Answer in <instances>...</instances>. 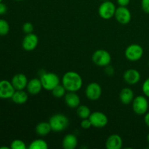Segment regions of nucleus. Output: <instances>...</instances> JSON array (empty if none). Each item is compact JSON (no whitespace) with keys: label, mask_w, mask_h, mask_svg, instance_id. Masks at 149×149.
<instances>
[{"label":"nucleus","mask_w":149,"mask_h":149,"mask_svg":"<svg viewBox=\"0 0 149 149\" xmlns=\"http://www.w3.org/2000/svg\"><path fill=\"white\" fill-rule=\"evenodd\" d=\"M62 84L66 91L77 93L82 87V78L77 72L72 71H68L63 76Z\"/></svg>","instance_id":"nucleus-1"},{"label":"nucleus","mask_w":149,"mask_h":149,"mask_svg":"<svg viewBox=\"0 0 149 149\" xmlns=\"http://www.w3.org/2000/svg\"><path fill=\"white\" fill-rule=\"evenodd\" d=\"M49 123L50 125L52 131L60 132L65 130L69 125V119L62 113H56L49 118Z\"/></svg>","instance_id":"nucleus-2"},{"label":"nucleus","mask_w":149,"mask_h":149,"mask_svg":"<svg viewBox=\"0 0 149 149\" xmlns=\"http://www.w3.org/2000/svg\"><path fill=\"white\" fill-rule=\"evenodd\" d=\"M40 80L43 89L52 91L54 87L60 84V78L56 74L52 72H45L41 74Z\"/></svg>","instance_id":"nucleus-3"},{"label":"nucleus","mask_w":149,"mask_h":149,"mask_svg":"<svg viewBox=\"0 0 149 149\" xmlns=\"http://www.w3.org/2000/svg\"><path fill=\"white\" fill-rule=\"evenodd\" d=\"M93 62L100 67H106L110 65L111 56L108 51L105 49H97L92 56Z\"/></svg>","instance_id":"nucleus-4"},{"label":"nucleus","mask_w":149,"mask_h":149,"mask_svg":"<svg viewBox=\"0 0 149 149\" xmlns=\"http://www.w3.org/2000/svg\"><path fill=\"white\" fill-rule=\"evenodd\" d=\"M132 109L136 114L145 115L148 109V101L145 95H138L135 97L132 102Z\"/></svg>","instance_id":"nucleus-5"},{"label":"nucleus","mask_w":149,"mask_h":149,"mask_svg":"<svg viewBox=\"0 0 149 149\" xmlns=\"http://www.w3.org/2000/svg\"><path fill=\"white\" fill-rule=\"evenodd\" d=\"M143 49L141 45L138 44H132L126 48L125 55L128 61L135 62L141 59L143 55Z\"/></svg>","instance_id":"nucleus-6"},{"label":"nucleus","mask_w":149,"mask_h":149,"mask_svg":"<svg viewBox=\"0 0 149 149\" xmlns=\"http://www.w3.org/2000/svg\"><path fill=\"white\" fill-rule=\"evenodd\" d=\"M116 10L115 4L112 1L107 0L103 1V3L100 5L98 8V14L103 19L109 20L114 17Z\"/></svg>","instance_id":"nucleus-7"},{"label":"nucleus","mask_w":149,"mask_h":149,"mask_svg":"<svg viewBox=\"0 0 149 149\" xmlns=\"http://www.w3.org/2000/svg\"><path fill=\"white\" fill-rule=\"evenodd\" d=\"M89 119L91 122L92 126L95 128L105 127L109 122L107 116L100 111H95L91 113Z\"/></svg>","instance_id":"nucleus-8"},{"label":"nucleus","mask_w":149,"mask_h":149,"mask_svg":"<svg viewBox=\"0 0 149 149\" xmlns=\"http://www.w3.org/2000/svg\"><path fill=\"white\" fill-rule=\"evenodd\" d=\"M102 94V88L97 82H91L87 86L85 90L86 97L90 100H97Z\"/></svg>","instance_id":"nucleus-9"},{"label":"nucleus","mask_w":149,"mask_h":149,"mask_svg":"<svg viewBox=\"0 0 149 149\" xmlns=\"http://www.w3.org/2000/svg\"><path fill=\"white\" fill-rule=\"evenodd\" d=\"M15 90L11 81L3 79L0 81V99H11Z\"/></svg>","instance_id":"nucleus-10"},{"label":"nucleus","mask_w":149,"mask_h":149,"mask_svg":"<svg viewBox=\"0 0 149 149\" xmlns=\"http://www.w3.org/2000/svg\"><path fill=\"white\" fill-rule=\"evenodd\" d=\"M114 17L119 23L123 25L129 23L132 18L131 13L129 9L127 7H121V6L116 8Z\"/></svg>","instance_id":"nucleus-11"},{"label":"nucleus","mask_w":149,"mask_h":149,"mask_svg":"<svg viewBox=\"0 0 149 149\" xmlns=\"http://www.w3.org/2000/svg\"><path fill=\"white\" fill-rule=\"evenodd\" d=\"M39 43V39L36 34L33 33H28L23 38L22 47L26 51H33L36 49Z\"/></svg>","instance_id":"nucleus-12"},{"label":"nucleus","mask_w":149,"mask_h":149,"mask_svg":"<svg viewBox=\"0 0 149 149\" xmlns=\"http://www.w3.org/2000/svg\"><path fill=\"white\" fill-rule=\"evenodd\" d=\"M124 80L127 84L130 85L136 84L141 80V74L136 69L133 68L128 69L124 74Z\"/></svg>","instance_id":"nucleus-13"},{"label":"nucleus","mask_w":149,"mask_h":149,"mask_svg":"<svg viewBox=\"0 0 149 149\" xmlns=\"http://www.w3.org/2000/svg\"><path fill=\"white\" fill-rule=\"evenodd\" d=\"M15 90H23L26 88L29 81L25 74L19 73L13 77L11 81Z\"/></svg>","instance_id":"nucleus-14"},{"label":"nucleus","mask_w":149,"mask_h":149,"mask_svg":"<svg viewBox=\"0 0 149 149\" xmlns=\"http://www.w3.org/2000/svg\"><path fill=\"white\" fill-rule=\"evenodd\" d=\"M65 103L67 106L71 109H77L81 103V100L76 92H68L64 96Z\"/></svg>","instance_id":"nucleus-15"},{"label":"nucleus","mask_w":149,"mask_h":149,"mask_svg":"<svg viewBox=\"0 0 149 149\" xmlns=\"http://www.w3.org/2000/svg\"><path fill=\"white\" fill-rule=\"evenodd\" d=\"M123 141L120 135L113 134L107 138L106 147L107 149H120L122 147Z\"/></svg>","instance_id":"nucleus-16"},{"label":"nucleus","mask_w":149,"mask_h":149,"mask_svg":"<svg viewBox=\"0 0 149 149\" xmlns=\"http://www.w3.org/2000/svg\"><path fill=\"white\" fill-rule=\"evenodd\" d=\"M26 89L29 94L33 95L39 94L43 89L40 79L33 78L29 80Z\"/></svg>","instance_id":"nucleus-17"},{"label":"nucleus","mask_w":149,"mask_h":149,"mask_svg":"<svg viewBox=\"0 0 149 149\" xmlns=\"http://www.w3.org/2000/svg\"><path fill=\"white\" fill-rule=\"evenodd\" d=\"M135 96L132 90L129 87L123 88L119 93V100L123 104L129 105L133 101Z\"/></svg>","instance_id":"nucleus-18"},{"label":"nucleus","mask_w":149,"mask_h":149,"mask_svg":"<svg viewBox=\"0 0 149 149\" xmlns=\"http://www.w3.org/2000/svg\"><path fill=\"white\" fill-rule=\"evenodd\" d=\"M78 145V140L74 134H68L63 139L62 146L65 149H74Z\"/></svg>","instance_id":"nucleus-19"},{"label":"nucleus","mask_w":149,"mask_h":149,"mask_svg":"<svg viewBox=\"0 0 149 149\" xmlns=\"http://www.w3.org/2000/svg\"><path fill=\"white\" fill-rule=\"evenodd\" d=\"M11 99L15 104L23 105L28 101L29 95H28V93L23 90H15Z\"/></svg>","instance_id":"nucleus-20"},{"label":"nucleus","mask_w":149,"mask_h":149,"mask_svg":"<svg viewBox=\"0 0 149 149\" xmlns=\"http://www.w3.org/2000/svg\"><path fill=\"white\" fill-rule=\"evenodd\" d=\"M52 131L49 122H42L38 124L36 127V132L39 136H46Z\"/></svg>","instance_id":"nucleus-21"},{"label":"nucleus","mask_w":149,"mask_h":149,"mask_svg":"<svg viewBox=\"0 0 149 149\" xmlns=\"http://www.w3.org/2000/svg\"><path fill=\"white\" fill-rule=\"evenodd\" d=\"M77 113L80 119H84L90 117L91 111H90V109H89L88 106H84V105H81V106L79 105L77 107Z\"/></svg>","instance_id":"nucleus-22"},{"label":"nucleus","mask_w":149,"mask_h":149,"mask_svg":"<svg viewBox=\"0 0 149 149\" xmlns=\"http://www.w3.org/2000/svg\"><path fill=\"white\" fill-rule=\"evenodd\" d=\"M29 149H47V143L43 139H36L32 141L29 146Z\"/></svg>","instance_id":"nucleus-23"},{"label":"nucleus","mask_w":149,"mask_h":149,"mask_svg":"<svg viewBox=\"0 0 149 149\" xmlns=\"http://www.w3.org/2000/svg\"><path fill=\"white\" fill-rule=\"evenodd\" d=\"M65 92H66V90L63 87V85L59 84L58 85H57L56 87L52 89V94L56 98H61V97L65 96Z\"/></svg>","instance_id":"nucleus-24"},{"label":"nucleus","mask_w":149,"mask_h":149,"mask_svg":"<svg viewBox=\"0 0 149 149\" xmlns=\"http://www.w3.org/2000/svg\"><path fill=\"white\" fill-rule=\"evenodd\" d=\"M10 31V25L4 19H0V36H5Z\"/></svg>","instance_id":"nucleus-25"},{"label":"nucleus","mask_w":149,"mask_h":149,"mask_svg":"<svg viewBox=\"0 0 149 149\" xmlns=\"http://www.w3.org/2000/svg\"><path fill=\"white\" fill-rule=\"evenodd\" d=\"M10 148L12 149H26V145L25 142L19 139L14 140L10 144Z\"/></svg>","instance_id":"nucleus-26"},{"label":"nucleus","mask_w":149,"mask_h":149,"mask_svg":"<svg viewBox=\"0 0 149 149\" xmlns=\"http://www.w3.org/2000/svg\"><path fill=\"white\" fill-rule=\"evenodd\" d=\"M22 29H23V31L26 34H28V33H33L34 28H33V24H32L31 23H30V22H26V23H25L23 25Z\"/></svg>","instance_id":"nucleus-27"},{"label":"nucleus","mask_w":149,"mask_h":149,"mask_svg":"<svg viewBox=\"0 0 149 149\" xmlns=\"http://www.w3.org/2000/svg\"><path fill=\"white\" fill-rule=\"evenodd\" d=\"M142 91L146 97H149V77L145 80L142 85Z\"/></svg>","instance_id":"nucleus-28"},{"label":"nucleus","mask_w":149,"mask_h":149,"mask_svg":"<svg viewBox=\"0 0 149 149\" xmlns=\"http://www.w3.org/2000/svg\"><path fill=\"white\" fill-rule=\"evenodd\" d=\"M80 125H81V127L83 128V129H85V130L89 129V128H90L92 127L91 122H90V120L89 119V118L82 119Z\"/></svg>","instance_id":"nucleus-29"},{"label":"nucleus","mask_w":149,"mask_h":149,"mask_svg":"<svg viewBox=\"0 0 149 149\" xmlns=\"http://www.w3.org/2000/svg\"><path fill=\"white\" fill-rule=\"evenodd\" d=\"M141 7L144 13L149 14V0H141Z\"/></svg>","instance_id":"nucleus-30"},{"label":"nucleus","mask_w":149,"mask_h":149,"mask_svg":"<svg viewBox=\"0 0 149 149\" xmlns=\"http://www.w3.org/2000/svg\"><path fill=\"white\" fill-rule=\"evenodd\" d=\"M105 72L106 73V74H107V75L111 76V75H113V73H114V69H113V67L109 65H107V66H106Z\"/></svg>","instance_id":"nucleus-31"},{"label":"nucleus","mask_w":149,"mask_h":149,"mask_svg":"<svg viewBox=\"0 0 149 149\" xmlns=\"http://www.w3.org/2000/svg\"><path fill=\"white\" fill-rule=\"evenodd\" d=\"M130 2V0H117V3L121 7H127Z\"/></svg>","instance_id":"nucleus-32"},{"label":"nucleus","mask_w":149,"mask_h":149,"mask_svg":"<svg viewBox=\"0 0 149 149\" xmlns=\"http://www.w3.org/2000/svg\"><path fill=\"white\" fill-rule=\"evenodd\" d=\"M7 10V6H6L4 3H2V1L0 2V15L5 14Z\"/></svg>","instance_id":"nucleus-33"},{"label":"nucleus","mask_w":149,"mask_h":149,"mask_svg":"<svg viewBox=\"0 0 149 149\" xmlns=\"http://www.w3.org/2000/svg\"><path fill=\"white\" fill-rule=\"evenodd\" d=\"M144 122H145L146 125L149 127V112L145 114V116H144Z\"/></svg>","instance_id":"nucleus-34"},{"label":"nucleus","mask_w":149,"mask_h":149,"mask_svg":"<svg viewBox=\"0 0 149 149\" xmlns=\"http://www.w3.org/2000/svg\"><path fill=\"white\" fill-rule=\"evenodd\" d=\"M10 148V147H7V146H1L0 147V149H9Z\"/></svg>","instance_id":"nucleus-35"},{"label":"nucleus","mask_w":149,"mask_h":149,"mask_svg":"<svg viewBox=\"0 0 149 149\" xmlns=\"http://www.w3.org/2000/svg\"><path fill=\"white\" fill-rule=\"evenodd\" d=\"M147 141L149 143V133L148 134V135H147Z\"/></svg>","instance_id":"nucleus-36"},{"label":"nucleus","mask_w":149,"mask_h":149,"mask_svg":"<svg viewBox=\"0 0 149 149\" xmlns=\"http://www.w3.org/2000/svg\"><path fill=\"white\" fill-rule=\"evenodd\" d=\"M100 1H107V0H100Z\"/></svg>","instance_id":"nucleus-37"},{"label":"nucleus","mask_w":149,"mask_h":149,"mask_svg":"<svg viewBox=\"0 0 149 149\" xmlns=\"http://www.w3.org/2000/svg\"><path fill=\"white\" fill-rule=\"evenodd\" d=\"M15 1H23V0H15Z\"/></svg>","instance_id":"nucleus-38"},{"label":"nucleus","mask_w":149,"mask_h":149,"mask_svg":"<svg viewBox=\"0 0 149 149\" xmlns=\"http://www.w3.org/2000/svg\"><path fill=\"white\" fill-rule=\"evenodd\" d=\"M1 1H2V0H0V2H1Z\"/></svg>","instance_id":"nucleus-39"},{"label":"nucleus","mask_w":149,"mask_h":149,"mask_svg":"<svg viewBox=\"0 0 149 149\" xmlns=\"http://www.w3.org/2000/svg\"><path fill=\"white\" fill-rule=\"evenodd\" d=\"M148 66H149V61H148Z\"/></svg>","instance_id":"nucleus-40"}]
</instances>
